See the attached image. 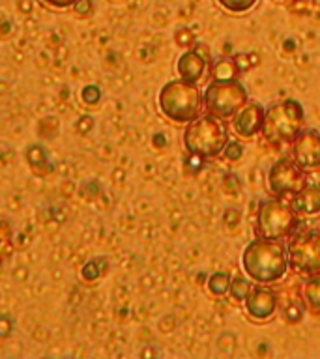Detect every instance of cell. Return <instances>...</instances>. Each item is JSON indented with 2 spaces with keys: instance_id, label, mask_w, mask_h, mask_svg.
Returning <instances> with one entry per match:
<instances>
[{
  "instance_id": "6da1fadb",
  "label": "cell",
  "mask_w": 320,
  "mask_h": 359,
  "mask_svg": "<svg viewBox=\"0 0 320 359\" xmlns=\"http://www.w3.org/2000/svg\"><path fill=\"white\" fill-rule=\"evenodd\" d=\"M246 273L257 283H274L286 273L288 258L279 241L260 238L253 240L241 255Z\"/></svg>"
},
{
  "instance_id": "7a4b0ae2",
  "label": "cell",
  "mask_w": 320,
  "mask_h": 359,
  "mask_svg": "<svg viewBox=\"0 0 320 359\" xmlns=\"http://www.w3.org/2000/svg\"><path fill=\"white\" fill-rule=\"evenodd\" d=\"M157 103L165 116L174 122L187 123L199 116L202 107V94L195 83L178 79L163 86L157 95Z\"/></svg>"
},
{
  "instance_id": "3957f363",
  "label": "cell",
  "mask_w": 320,
  "mask_h": 359,
  "mask_svg": "<svg viewBox=\"0 0 320 359\" xmlns=\"http://www.w3.org/2000/svg\"><path fill=\"white\" fill-rule=\"evenodd\" d=\"M229 135L219 116H196L184 131L185 150L193 156L213 157L225 150Z\"/></svg>"
},
{
  "instance_id": "277c9868",
  "label": "cell",
  "mask_w": 320,
  "mask_h": 359,
  "mask_svg": "<svg viewBox=\"0 0 320 359\" xmlns=\"http://www.w3.org/2000/svg\"><path fill=\"white\" fill-rule=\"evenodd\" d=\"M303 120H305L303 107L296 100H285L281 103H274L264 112L260 129L266 135V139L274 142H286L296 139L303 128Z\"/></svg>"
},
{
  "instance_id": "5b68a950",
  "label": "cell",
  "mask_w": 320,
  "mask_h": 359,
  "mask_svg": "<svg viewBox=\"0 0 320 359\" xmlns=\"http://www.w3.org/2000/svg\"><path fill=\"white\" fill-rule=\"evenodd\" d=\"M247 103V92L244 84L236 79L213 81L204 92V105L213 116L229 118Z\"/></svg>"
},
{
  "instance_id": "8992f818",
  "label": "cell",
  "mask_w": 320,
  "mask_h": 359,
  "mask_svg": "<svg viewBox=\"0 0 320 359\" xmlns=\"http://www.w3.org/2000/svg\"><path fill=\"white\" fill-rule=\"evenodd\" d=\"M294 224H296L294 208L291 210L286 204L275 198L260 202L257 215V234L260 238L279 240L283 236L291 234Z\"/></svg>"
},
{
  "instance_id": "52a82bcc",
  "label": "cell",
  "mask_w": 320,
  "mask_h": 359,
  "mask_svg": "<svg viewBox=\"0 0 320 359\" xmlns=\"http://www.w3.org/2000/svg\"><path fill=\"white\" fill-rule=\"evenodd\" d=\"M288 260L303 273H320V234L307 232L288 240Z\"/></svg>"
},
{
  "instance_id": "ba28073f",
  "label": "cell",
  "mask_w": 320,
  "mask_h": 359,
  "mask_svg": "<svg viewBox=\"0 0 320 359\" xmlns=\"http://www.w3.org/2000/svg\"><path fill=\"white\" fill-rule=\"evenodd\" d=\"M300 165L292 161L291 157H281L279 161H275L269 168L268 182L269 189L274 191L275 195H288V193H298L302 189L305 182H303V174L300 170Z\"/></svg>"
},
{
  "instance_id": "9c48e42d",
  "label": "cell",
  "mask_w": 320,
  "mask_h": 359,
  "mask_svg": "<svg viewBox=\"0 0 320 359\" xmlns=\"http://www.w3.org/2000/svg\"><path fill=\"white\" fill-rule=\"evenodd\" d=\"M294 161L302 168L320 165V133L314 129L300 131L294 139Z\"/></svg>"
},
{
  "instance_id": "30bf717a",
  "label": "cell",
  "mask_w": 320,
  "mask_h": 359,
  "mask_svg": "<svg viewBox=\"0 0 320 359\" xmlns=\"http://www.w3.org/2000/svg\"><path fill=\"white\" fill-rule=\"evenodd\" d=\"M264 122V109L258 103H246L240 111L234 114L232 126L234 131L240 137H253L262 128Z\"/></svg>"
},
{
  "instance_id": "8fae6325",
  "label": "cell",
  "mask_w": 320,
  "mask_h": 359,
  "mask_svg": "<svg viewBox=\"0 0 320 359\" xmlns=\"http://www.w3.org/2000/svg\"><path fill=\"white\" fill-rule=\"evenodd\" d=\"M275 307H277V297L274 292L264 288H257L246 297L247 313L255 320H268L275 313Z\"/></svg>"
},
{
  "instance_id": "7c38bea8",
  "label": "cell",
  "mask_w": 320,
  "mask_h": 359,
  "mask_svg": "<svg viewBox=\"0 0 320 359\" xmlns=\"http://www.w3.org/2000/svg\"><path fill=\"white\" fill-rule=\"evenodd\" d=\"M292 208L294 212L305 213V215L320 213V185H303L302 189L294 193Z\"/></svg>"
},
{
  "instance_id": "4fadbf2b",
  "label": "cell",
  "mask_w": 320,
  "mask_h": 359,
  "mask_svg": "<svg viewBox=\"0 0 320 359\" xmlns=\"http://www.w3.org/2000/svg\"><path fill=\"white\" fill-rule=\"evenodd\" d=\"M204 67H206V60L196 50H187L180 56L176 72H178L180 79H184L187 83H196L202 77Z\"/></svg>"
},
{
  "instance_id": "5bb4252c",
  "label": "cell",
  "mask_w": 320,
  "mask_h": 359,
  "mask_svg": "<svg viewBox=\"0 0 320 359\" xmlns=\"http://www.w3.org/2000/svg\"><path fill=\"white\" fill-rule=\"evenodd\" d=\"M25 159H27L28 167L32 168V172H36L38 176H49L53 170H55V165L51 161L49 151L47 148L41 144H28L27 150H25Z\"/></svg>"
},
{
  "instance_id": "9a60e30c",
  "label": "cell",
  "mask_w": 320,
  "mask_h": 359,
  "mask_svg": "<svg viewBox=\"0 0 320 359\" xmlns=\"http://www.w3.org/2000/svg\"><path fill=\"white\" fill-rule=\"evenodd\" d=\"M238 73H240V69L236 66L234 58H219L218 62H213V81H230V79H236Z\"/></svg>"
},
{
  "instance_id": "2e32d148",
  "label": "cell",
  "mask_w": 320,
  "mask_h": 359,
  "mask_svg": "<svg viewBox=\"0 0 320 359\" xmlns=\"http://www.w3.org/2000/svg\"><path fill=\"white\" fill-rule=\"evenodd\" d=\"M208 288H210V292H212L213 296H223V294H227L230 288L229 273L218 271V273L210 275V279H208Z\"/></svg>"
},
{
  "instance_id": "e0dca14e",
  "label": "cell",
  "mask_w": 320,
  "mask_h": 359,
  "mask_svg": "<svg viewBox=\"0 0 320 359\" xmlns=\"http://www.w3.org/2000/svg\"><path fill=\"white\" fill-rule=\"evenodd\" d=\"M230 294L234 299H240V302H246V297L249 296L251 292V283L244 277H236V279L230 280Z\"/></svg>"
},
{
  "instance_id": "ac0fdd59",
  "label": "cell",
  "mask_w": 320,
  "mask_h": 359,
  "mask_svg": "<svg viewBox=\"0 0 320 359\" xmlns=\"http://www.w3.org/2000/svg\"><path fill=\"white\" fill-rule=\"evenodd\" d=\"M218 2L223 6L225 10L234 11V13H241V11L251 10L253 6L257 4V0H218Z\"/></svg>"
},
{
  "instance_id": "d6986e66",
  "label": "cell",
  "mask_w": 320,
  "mask_h": 359,
  "mask_svg": "<svg viewBox=\"0 0 320 359\" xmlns=\"http://www.w3.org/2000/svg\"><path fill=\"white\" fill-rule=\"evenodd\" d=\"M101 90L98 84H86L83 90H81V100L86 105H98L101 101Z\"/></svg>"
},
{
  "instance_id": "ffe728a7",
  "label": "cell",
  "mask_w": 320,
  "mask_h": 359,
  "mask_svg": "<svg viewBox=\"0 0 320 359\" xmlns=\"http://www.w3.org/2000/svg\"><path fill=\"white\" fill-rule=\"evenodd\" d=\"M103 262V258H94V260H88L84 264L83 268V277L86 280H95L100 279L101 273H105V269L100 268V264Z\"/></svg>"
},
{
  "instance_id": "44dd1931",
  "label": "cell",
  "mask_w": 320,
  "mask_h": 359,
  "mask_svg": "<svg viewBox=\"0 0 320 359\" xmlns=\"http://www.w3.org/2000/svg\"><path fill=\"white\" fill-rule=\"evenodd\" d=\"M305 297L313 307H320V277H314L305 286Z\"/></svg>"
},
{
  "instance_id": "7402d4cb",
  "label": "cell",
  "mask_w": 320,
  "mask_h": 359,
  "mask_svg": "<svg viewBox=\"0 0 320 359\" xmlns=\"http://www.w3.org/2000/svg\"><path fill=\"white\" fill-rule=\"evenodd\" d=\"M58 129H60V122L53 116L44 118L39 122V133H41V137H47V139H53L58 133Z\"/></svg>"
},
{
  "instance_id": "603a6c76",
  "label": "cell",
  "mask_w": 320,
  "mask_h": 359,
  "mask_svg": "<svg viewBox=\"0 0 320 359\" xmlns=\"http://www.w3.org/2000/svg\"><path fill=\"white\" fill-rule=\"evenodd\" d=\"M234 346H236L234 333H230V331H225V333H221V335H219V339H218L219 350H223L225 353H232V352H234Z\"/></svg>"
},
{
  "instance_id": "cb8c5ba5",
  "label": "cell",
  "mask_w": 320,
  "mask_h": 359,
  "mask_svg": "<svg viewBox=\"0 0 320 359\" xmlns=\"http://www.w3.org/2000/svg\"><path fill=\"white\" fill-rule=\"evenodd\" d=\"M241 156H244V148H241V144H238L234 140L227 142V146H225V157H227V159L236 161V159H240Z\"/></svg>"
},
{
  "instance_id": "d4e9b609",
  "label": "cell",
  "mask_w": 320,
  "mask_h": 359,
  "mask_svg": "<svg viewBox=\"0 0 320 359\" xmlns=\"http://www.w3.org/2000/svg\"><path fill=\"white\" fill-rule=\"evenodd\" d=\"M13 331V320L10 314H0V339H8Z\"/></svg>"
},
{
  "instance_id": "484cf974",
  "label": "cell",
  "mask_w": 320,
  "mask_h": 359,
  "mask_svg": "<svg viewBox=\"0 0 320 359\" xmlns=\"http://www.w3.org/2000/svg\"><path fill=\"white\" fill-rule=\"evenodd\" d=\"M73 10L77 11L79 15H92L94 6H92V0H79L77 4L73 6Z\"/></svg>"
},
{
  "instance_id": "4316f807",
  "label": "cell",
  "mask_w": 320,
  "mask_h": 359,
  "mask_svg": "<svg viewBox=\"0 0 320 359\" xmlns=\"http://www.w3.org/2000/svg\"><path fill=\"white\" fill-rule=\"evenodd\" d=\"M45 4L51 6V8H58V10H64V8H72L79 2V0H44Z\"/></svg>"
},
{
  "instance_id": "83f0119b",
  "label": "cell",
  "mask_w": 320,
  "mask_h": 359,
  "mask_svg": "<svg viewBox=\"0 0 320 359\" xmlns=\"http://www.w3.org/2000/svg\"><path fill=\"white\" fill-rule=\"evenodd\" d=\"M234 60H236V66H238V69H240V73L246 72V69H249V67L253 66L251 62H249V55H238Z\"/></svg>"
},
{
  "instance_id": "f1b7e54d",
  "label": "cell",
  "mask_w": 320,
  "mask_h": 359,
  "mask_svg": "<svg viewBox=\"0 0 320 359\" xmlns=\"http://www.w3.org/2000/svg\"><path fill=\"white\" fill-rule=\"evenodd\" d=\"M286 318L291 320V322H298V320L302 318V316H300V311H298V309L288 307L286 309Z\"/></svg>"
},
{
  "instance_id": "f546056e",
  "label": "cell",
  "mask_w": 320,
  "mask_h": 359,
  "mask_svg": "<svg viewBox=\"0 0 320 359\" xmlns=\"http://www.w3.org/2000/svg\"><path fill=\"white\" fill-rule=\"evenodd\" d=\"M196 53H199V55H201L204 60H208V58H210V53H208L206 45H199V47H196Z\"/></svg>"
},
{
  "instance_id": "4dcf8cb0",
  "label": "cell",
  "mask_w": 320,
  "mask_h": 359,
  "mask_svg": "<svg viewBox=\"0 0 320 359\" xmlns=\"http://www.w3.org/2000/svg\"><path fill=\"white\" fill-rule=\"evenodd\" d=\"M285 49L286 50H294V41H292V39H286V41H285Z\"/></svg>"
}]
</instances>
